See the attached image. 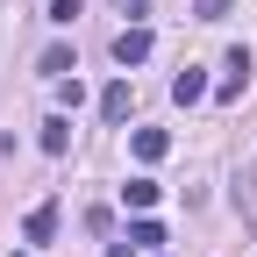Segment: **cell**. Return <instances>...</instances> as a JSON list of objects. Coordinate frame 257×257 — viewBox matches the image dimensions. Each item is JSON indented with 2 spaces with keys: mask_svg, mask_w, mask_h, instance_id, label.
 Returning <instances> with one entry per match:
<instances>
[{
  "mask_svg": "<svg viewBox=\"0 0 257 257\" xmlns=\"http://www.w3.org/2000/svg\"><path fill=\"white\" fill-rule=\"evenodd\" d=\"M128 15H143V0H128Z\"/></svg>",
  "mask_w": 257,
  "mask_h": 257,
  "instance_id": "12",
  "label": "cell"
},
{
  "mask_svg": "<svg viewBox=\"0 0 257 257\" xmlns=\"http://www.w3.org/2000/svg\"><path fill=\"white\" fill-rule=\"evenodd\" d=\"M121 200L136 207V214H143V207H157V179H128V186H121Z\"/></svg>",
  "mask_w": 257,
  "mask_h": 257,
  "instance_id": "8",
  "label": "cell"
},
{
  "mask_svg": "<svg viewBox=\"0 0 257 257\" xmlns=\"http://www.w3.org/2000/svg\"><path fill=\"white\" fill-rule=\"evenodd\" d=\"M36 143H43L50 157H64V150H72V121H64V114H50V121H43V136H36Z\"/></svg>",
  "mask_w": 257,
  "mask_h": 257,
  "instance_id": "5",
  "label": "cell"
},
{
  "mask_svg": "<svg viewBox=\"0 0 257 257\" xmlns=\"http://www.w3.org/2000/svg\"><path fill=\"white\" fill-rule=\"evenodd\" d=\"M157 243H165L157 221H128V250H157Z\"/></svg>",
  "mask_w": 257,
  "mask_h": 257,
  "instance_id": "9",
  "label": "cell"
},
{
  "mask_svg": "<svg viewBox=\"0 0 257 257\" xmlns=\"http://www.w3.org/2000/svg\"><path fill=\"white\" fill-rule=\"evenodd\" d=\"M243 86H250V50H229V79H221L214 93L221 100H243Z\"/></svg>",
  "mask_w": 257,
  "mask_h": 257,
  "instance_id": "3",
  "label": "cell"
},
{
  "mask_svg": "<svg viewBox=\"0 0 257 257\" xmlns=\"http://www.w3.org/2000/svg\"><path fill=\"white\" fill-rule=\"evenodd\" d=\"M50 236H57V200L29 207V221H22V243H50Z\"/></svg>",
  "mask_w": 257,
  "mask_h": 257,
  "instance_id": "2",
  "label": "cell"
},
{
  "mask_svg": "<svg viewBox=\"0 0 257 257\" xmlns=\"http://www.w3.org/2000/svg\"><path fill=\"white\" fill-rule=\"evenodd\" d=\"M229 15V0H193V22H221Z\"/></svg>",
  "mask_w": 257,
  "mask_h": 257,
  "instance_id": "11",
  "label": "cell"
},
{
  "mask_svg": "<svg viewBox=\"0 0 257 257\" xmlns=\"http://www.w3.org/2000/svg\"><path fill=\"white\" fill-rule=\"evenodd\" d=\"M79 8H86V0H50V22H57V29H72V22H79Z\"/></svg>",
  "mask_w": 257,
  "mask_h": 257,
  "instance_id": "10",
  "label": "cell"
},
{
  "mask_svg": "<svg viewBox=\"0 0 257 257\" xmlns=\"http://www.w3.org/2000/svg\"><path fill=\"white\" fill-rule=\"evenodd\" d=\"M172 100H179V107H193V100H207V72H193V64H186V72L172 79Z\"/></svg>",
  "mask_w": 257,
  "mask_h": 257,
  "instance_id": "4",
  "label": "cell"
},
{
  "mask_svg": "<svg viewBox=\"0 0 257 257\" xmlns=\"http://www.w3.org/2000/svg\"><path fill=\"white\" fill-rule=\"evenodd\" d=\"M165 150H172V136H165V128H136V157H143V165H157Z\"/></svg>",
  "mask_w": 257,
  "mask_h": 257,
  "instance_id": "6",
  "label": "cell"
},
{
  "mask_svg": "<svg viewBox=\"0 0 257 257\" xmlns=\"http://www.w3.org/2000/svg\"><path fill=\"white\" fill-rule=\"evenodd\" d=\"M100 114H107V121H128V79H114V86L100 93Z\"/></svg>",
  "mask_w": 257,
  "mask_h": 257,
  "instance_id": "7",
  "label": "cell"
},
{
  "mask_svg": "<svg viewBox=\"0 0 257 257\" xmlns=\"http://www.w3.org/2000/svg\"><path fill=\"white\" fill-rule=\"evenodd\" d=\"M143 57H150V29H143V22H128L121 36H114V64H143Z\"/></svg>",
  "mask_w": 257,
  "mask_h": 257,
  "instance_id": "1",
  "label": "cell"
},
{
  "mask_svg": "<svg viewBox=\"0 0 257 257\" xmlns=\"http://www.w3.org/2000/svg\"><path fill=\"white\" fill-rule=\"evenodd\" d=\"M250 186H257V165H250Z\"/></svg>",
  "mask_w": 257,
  "mask_h": 257,
  "instance_id": "13",
  "label": "cell"
}]
</instances>
